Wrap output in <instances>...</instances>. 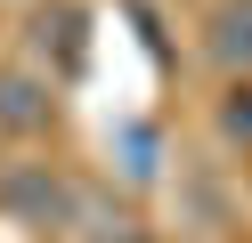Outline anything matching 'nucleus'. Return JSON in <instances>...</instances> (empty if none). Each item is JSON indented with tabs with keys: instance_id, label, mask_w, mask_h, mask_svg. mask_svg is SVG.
Returning <instances> with one entry per match:
<instances>
[{
	"instance_id": "obj_1",
	"label": "nucleus",
	"mask_w": 252,
	"mask_h": 243,
	"mask_svg": "<svg viewBox=\"0 0 252 243\" xmlns=\"http://www.w3.org/2000/svg\"><path fill=\"white\" fill-rule=\"evenodd\" d=\"M0 211H17L25 227H49V219L73 211V194H65V178H57L49 162H17V170L0 178Z\"/></svg>"
},
{
	"instance_id": "obj_2",
	"label": "nucleus",
	"mask_w": 252,
	"mask_h": 243,
	"mask_svg": "<svg viewBox=\"0 0 252 243\" xmlns=\"http://www.w3.org/2000/svg\"><path fill=\"white\" fill-rule=\"evenodd\" d=\"M203 49H212V65H220V73L252 81V0H220V8H212V25H203Z\"/></svg>"
},
{
	"instance_id": "obj_3",
	"label": "nucleus",
	"mask_w": 252,
	"mask_h": 243,
	"mask_svg": "<svg viewBox=\"0 0 252 243\" xmlns=\"http://www.w3.org/2000/svg\"><path fill=\"white\" fill-rule=\"evenodd\" d=\"M49 113H57L49 81H33V73H0V130L33 138V130H49Z\"/></svg>"
},
{
	"instance_id": "obj_4",
	"label": "nucleus",
	"mask_w": 252,
	"mask_h": 243,
	"mask_svg": "<svg viewBox=\"0 0 252 243\" xmlns=\"http://www.w3.org/2000/svg\"><path fill=\"white\" fill-rule=\"evenodd\" d=\"M220 130L252 146V81H236V97H228V106H220Z\"/></svg>"
}]
</instances>
